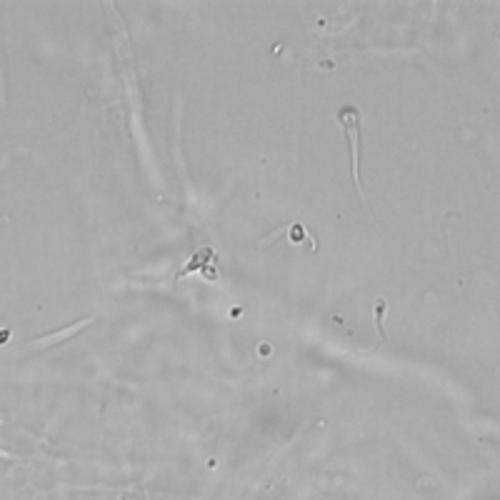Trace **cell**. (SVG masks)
I'll use <instances>...</instances> for the list:
<instances>
[{
    "mask_svg": "<svg viewBox=\"0 0 500 500\" xmlns=\"http://www.w3.org/2000/svg\"><path fill=\"white\" fill-rule=\"evenodd\" d=\"M338 123L345 130V138L350 143V170H353V183L355 190L360 195V200L368 203L365 190H363V180H360V138H363V128H360V113L353 105H345L338 110Z\"/></svg>",
    "mask_w": 500,
    "mask_h": 500,
    "instance_id": "cell-1",
    "label": "cell"
},
{
    "mask_svg": "<svg viewBox=\"0 0 500 500\" xmlns=\"http://www.w3.org/2000/svg\"><path fill=\"white\" fill-rule=\"evenodd\" d=\"M210 260H213V250H210V248H203V250H198V253H195V255H193V260H190V263H188V265H185V268H183V270H180V273H178V278H185V275H190V273H195V270H198V268H200V270H203V268H205V263H210Z\"/></svg>",
    "mask_w": 500,
    "mask_h": 500,
    "instance_id": "cell-2",
    "label": "cell"
},
{
    "mask_svg": "<svg viewBox=\"0 0 500 500\" xmlns=\"http://www.w3.org/2000/svg\"><path fill=\"white\" fill-rule=\"evenodd\" d=\"M303 238H305L303 225H293V243H303Z\"/></svg>",
    "mask_w": 500,
    "mask_h": 500,
    "instance_id": "cell-4",
    "label": "cell"
},
{
    "mask_svg": "<svg viewBox=\"0 0 500 500\" xmlns=\"http://www.w3.org/2000/svg\"><path fill=\"white\" fill-rule=\"evenodd\" d=\"M385 308H388V303L380 298L375 303V323H378V330H380V340H385V330H383V313H385Z\"/></svg>",
    "mask_w": 500,
    "mask_h": 500,
    "instance_id": "cell-3",
    "label": "cell"
}]
</instances>
